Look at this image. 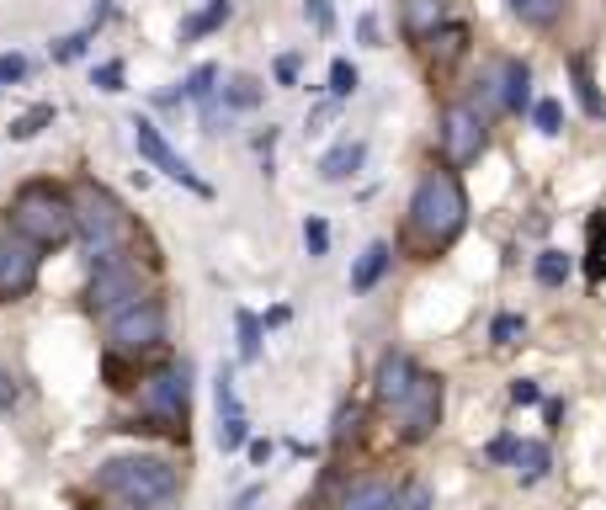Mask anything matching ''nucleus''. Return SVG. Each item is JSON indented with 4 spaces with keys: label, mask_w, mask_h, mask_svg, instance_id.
<instances>
[{
    "label": "nucleus",
    "mask_w": 606,
    "mask_h": 510,
    "mask_svg": "<svg viewBox=\"0 0 606 510\" xmlns=\"http://www.w3.org/2000/svg\"><path fill=\"white\" fill-rule=\"evenodd\" d=\"M49 122H53V107L43 101V107H32V112H22V118L11 122L6 133H11V144H27V139H38V133H43Z\"/></svg>",
    "instance_id": "23"
},
{
    "label": "nucleus",
    "mask_w": 606,
    "mask_h": 510,
    "mask_svg": "<svg viewBox=\"0 0 606 510\" xmlns=\"http://www.w3.org/2000/svg\"><path fill=\"white\" fill-rule=\"evenodd\" d=\"M362 160H367L362 139H340L336 149L319 154V181H330V187H336V181H351V176L362 170Z\"/></svg>",
    "instance_id": "12"
},
{
    "label": "nucleus",
    "mask_w": 606,
    "mask_h": 510,
    "mask_svg": "<svg viewBox=\"0 0 606 510\" xmlns=\"http://www.w3.org/2000/svg\"><path fill=\"white\" fill-rule=\"evenodd\" d=\"M160 336H166V309L149 303V298H139V303H128V309H118V314L107 319V340H112V351H128V357H139V351H149V346H160Z\"/></svg>",
    "instance_id": "7"
},
{
    "label": "nucleus",
    "mask_w": 606,
    "mask_h": 510,
    "mask_svg": "<svg viewBox=\"0 0 606 510\" xmlns=\"http://www.w3.org/2000/svg\"><path fill=\"white\" fill-rule=\"evenodd\" d=\"M38 288V250L27 240L0 244V303H17Z\"/></svg>",
    "instance_id": "11"
},
{
    "label": "nucleus",
    "mask_w": 606,
    "mask_h": 510,
    "mask_svg": "<svg viewBox=\"0 0 606 510\" xmlns=\"http://www.w3.org/2000/svg\"><path fill=\"white\" fill-rule=\"evenodd\" d=\"M548 462H554L548 441H516V452H510V468H516L521 484H537V479L548 473Z\"/></svg>",
    "instance_id": "17"
},
{
    "label": "nucleus",
    "mask_w": 606,
    "mask_h": 510,
    "mask_svg": "<svg viewBox=\"0 0 606 510\" xmlns=\"http://www.w3.org/2000/svg\"><path fill=\"white\" fill-rule=\"evenodd\" d=\"M6 80H27V59L22 53H0V86Z\"/></svg>",
    "instance_id": "35"
},
{
    "label": "nucleus",
    "mask_w": 606,
    "mask_h": 510,
    "mask_svg": "<svg viewBox=\"0 0 606 510\" xmlns=\"http://www.w3.org/2000/svg\"><path fill=\"white\" fill-rule=\"evenodd\" d=\"M533 122H537V133H548V139H554V133H564V107H558V101H537Z\"/></svg>",
    "instance_id": "29"
},
{
    "label": "nucleus",
    "mask_w": 606,
    "mask_h": 510,
    "mask_svg": "<svg viewBox=\"0 0 606 510\" xmlns=\"http://www.w3.org/2000/svg\"><path fill=\"white\" fill-rule=\"evenodd\" d=\"M80 53H86V32H70V38H59L53 59H59V64H70V59H80Z\"/></svg>",
    "instance_id": "34"
},
{
    "label": "nucleus",
    "mask_w": 606,
    "mask_h": 510,
    "mask_svg": "<svg viewBox=\"0 0 606 510\" xmlns=\"http://www.w3.org/2000/svg\"><path fill=\"white\" fill-rule=\"evenodd\" d=\"M537 282H543V288H564V282H569V256H564V250H543V256H537Z\"/></svg>",
    "instance_id": "24"
},
{
    "label": "nucleus",
    "mask_w": 606,
    "mask_h": 510,
    "mask_svg": "<svg viewBox=\"0 0 606 510\" xmlns=\"http://www.w3.org/2000/svg\"><path fill=\"white\" fill-rule=\"evenodd\" d=\"M145 298V271L133 267L128 256H101L97 271H91V309H107V314H118L128 303H139Z\"/></svg>",
    "instance_id": "6"
},
{
    "label": "nucleus",
    "mask_w": 606,
    "mask_h": 510,
    "mask_svg": "<svg viewBox=\"0 0 606 510\" xmlns=\"http://www.w3.org/2000/svg\"><path fill=\"white\" fill-rule=\"evenodd\" d=\"M219 22H229V6H223V0H213L208 11H197V17H187L176 38H181V43H192V38H202V32H213Z\"/></svg>",
    "instance_id": "22"
},
{
    "label": "nucleus",
    "mask_w": 606,
    "mask_h": 510,
    "mask_svg": "<svg viewBox=\"0 0 606 510\" xmlns=\"http://www.w3.org/2000/svg\"><path fill=\"white\" fill-rule=\"evenodd\" d=\"M133 149H139V160H149V166L160 170V176H170V181H181V187H192V192L208 197L202 176H197V170L166 144V133H160L155 122H133Z\"/></svg>",
    "instance_id": "10"
},
{
    "label": "nucleus",
    "mask_w": 606,
    "mask_h": 510,
    "mask_svg": "<svg viewBox=\"0 0 606 510\" xmlns=\"http://www.w3.org/2000/svg\"><path fill=\"white\" fill-rule=\"evenodd\" d=\"M388 261H394V250H388L384 240H372L357 256V267H351V292H372L378 282H384V271H388Z\"/></svg>",
    "instance_id": "16"
},
{
    "label": "nucleus",
    "mask_w": 606,
    "mask_h": 510,
    "mask_svg": "<svg viewBox=\"0 0 606 510\" xmlns=\"http://www.w3.org/2000/svg\"><path fill=\"white\" fill-rule=\"evenodd\" d=\"M245 452H250V462H267L271 458V441H245Z\"/></svg>",
    "instance_id": "42"
},
{
    "label": "nucleus",
    "mask_w": 606,
    "mask_h": 510,
    "mask_svg": "<svg viewBox=\"0 0 606 510\" xmlns=\"http://www.w3.org/2000/svg\"><path fill=\"white\" fill-rule=\"evenodd\" d=\"M235 324H240V362H256L261 357V319L250 314V309H240Z\"/></svg>",
    "instance_id": "25"
},
{
    "label": "nucleus",
    "mask_w": 606,
    "mask_h": 510,
    "mask_svg": "<svg viewBox=\"0 0 606 510\" xmlns=\"http://www.w3.org/2000/svg\"><path fill=\"white\" fill-rule=\"evenodd\" d=\"M304 17L315 22V32H330V27H336V11H330V0H304Z\"/></svg>",
    "instance_id": "33"
},
{
    "label": "nucleus",
    "mask_w": 606,
    "mask_h": 510,
    "mask_svg": "<svg viewBox=\"0 0 606 510\" xmlns=\"http://www.w3.org/2000/svg\"><path fill=\"white\" fill-rule=\"evenodd\" d=\"M213 80H219V64H197V70L181 80V97L208 101V97H213Z\"/></svg>",
    "instance_id": "26"
},
{
    "label": "nucleus",
    "mask_w": 606,
    "mask_h": 510,
    "mask_svg": "<svg viewBox=\"0 0 606 510\" xmlns=\"http://www.w3.org/2000/svg\"><path fill=\"white\" fill-rule=\"evenodd\" d=\"M500 70H506V91H500V101L521 112V107H527V97H533V91H527V86H533V74H527V64H516V59H506Z\"/></svg>",
    "instance_id": "20"
},
{
    "label": "nucleus",
    "mask_w": 606,
    "mask_h": 510,
    "mask_svg": "<svg viewBox=\"0 0 606 510\" xmlns=\"http://www.w3.org/2000/svg\"><path fill=\"white\" fill-rule=\"evenodd\" d=\"M521 330H527V319H521V314H495V324H489V340H495V346H510Z\"/></svg>",
    "instance_id": "31"
},
{
    "label": "nucleus",
    "mask_w": 606,
    "mask_h": 510,
    "mask_svg": "<svg viewBox=\"0 0 606 510\" xmlns=\"http://www.w3.org/2000/svg\"><path fill=\"white\" fill-rule=\"evenodd\" d=\"M437 420H441V378L415 372L410 393L399 399V437H405V441H426L431 431H437Z\"/></svg>",
    "instance_id": "9"
},
{
    "label": "nucleus",
    "mask_w": 606,
    "mask_h": 510,
    "mask_svg": "<svg viewBox=\"0 0 606 510\" xmlns=\"http://www.w3.org/2000/svg\"><path fill=\"white\" fill-rule=\"evenodd\" d=\"M357 80H362V74H357V64H346V59H336V64H330V97H351V91H357Z\"/></svg>",
    "instance_id": "28"
},
{
    "label": "nucleus",
    "mask_w": 606,
    "mask_h": 510,
    "mask_svg": "<svg viewBox=\"0 0 606 510\" xmlns=\"http://www.w3.org/2000/svg\"><path fill=\"white\" fill-rule=\"evenodd\" d=\"M357 32H362V43H372V49H378V17H362V22H357Z\"/></svg>",
    "instance_id": "41"
},
{
    "label": "nucleus",
    "mask_w": 606,
    "mask_h": 510,
    "mask_svg": "<svg viewBox=\"0 0 606 510\" xmlns=\"http://www.w3.org/2000/svg\"><path fill=\"white\" fill-rule=\"evenodd\" d=\"M489 144V128L479 118V107H447L441 112V154H447V166H468V160H479Z\"/></svg>",
    "instance_id": "8"
},
{
    "label": "nucleus",
    "mask_w": 606,
    "mask_h": 510,
    "mask_svg": "<svg viewBox=\"0 0 606 510\" xmlns=\"http://www.w3.org/2000/svg\"><path fill=\"white\" fill-rule=\"evenodd\" d=\"M569 74H575L580 112H585V118H602V97H596V80H590V53H575V59H569Z\"/></svg>",
    "instance_id": "18"
},
{
    "label": "nucleus",
    "mask_w": 606,
    "mask_h": 510,
    "mask_svg": "<svg viewBox=\"0 0 606 510\" xmlns=\"http://www.w3.org/2000/svg\"><path fill=\"white\" fill-rule=\"evenodd\" d=\"M97 86H101V91H122V64H118V59H107V64L97 70Z\"/></svg>",
    "instance_id": "36"
},
{
    "label": "nucleus",
    "mask_w": 606,
    "mask_h": 510,
    "mask_svg": "<svg viewBox=\"0 0 606 510\" xmlns=\"http://www.w3.org/2000/svg\"><path fill=\"white\" fill-rule=\"evenodd\" d=\"M447 22V0H405V38H437Z\"/></svg>",
    "instance_id": "15"
},
{
    "label": "nucleus",
    "mask_w": 606,
    "mask_h": 510,
    "mask_svg": "<svg viewBox=\"0 0 606 510\" xmlns=\"http://www.w3.org/2000/svg\"><path fill=\"white\" fill-rule=\"evenodd\" d=\"M277 80H282V86H292V80H298V59H292V53H282V59H277Z\"/></svg>",
    "instance_id": "39"
},
{
    "label": "nucleus",
    "mask_w": 606,
    "mask_h": 510,
    "mask_svg": "<svg viewBox=\"0 0 606 510\" xmlns=\"http://www.w3.org/2000/svg\"><path fill=\"white\" fill-rule=\"evenodd\" d=\"M245 441H250V420H245V414H235V420H219V447H223V452H240Z\"/></svg>",
    "instance_id": "27"
},
{
    "label": "nucleus",
    "mask_w": 606,
    "mask_h": 510,
    "mask_svg": "<svg viewBox=\"0 0 606 510\" xmlns=\"http://www.w3.org/2000/svg\"><path fill=\"white\" fill-rule=\"evenodd\" d=\"M176 484H181L176 468L166 458H145V452L139 458H112L101 468V489L128 500V506H166Z\"/></svg>",
    "instance_id": "4"
},
{
    "label": "nucleus",
    "mask_w": 606,
    "mask_h": 510,
    "mask_svg": "<svg viewBox=\"0 0 606 510\" xmlns=\"http://www.w3.org/2000/svg\"><path fill=\"white\" fill-rule=\"evenodd\" d=\"M261 80H250V74H235L229 86H223V107H235V112H250V107H261Z\"/></svg>",
    "instance_id": "19"
},
{
    "label": "nucleus",
    "mask_w": 606,
    "mask_h": 510,
    "mask_svg": "<svg viewBox=\"0 0 606 510\" xmlns=\"http://www.w3.org/2000/svg\"><path fill=\"white\" fill-rule=\"evenodd\" d=\"M537 399H543V393H537L533 378H516V383H510V404H537Z\"/></svg>",
    "instance_id": "37"
},
{
    "label": "nucleus",
    "mask_w": 606,
    "mask_h": 510,
    "mask_svg": "<svg viewBox=\"0 0 606 510\" xmlns=\"http://www.w3.org/2000/svg\"><path fill=\"white\" fill-rule=\"evenodd\" d=\"M468 223V197H463V181L453 170H431L420 176L410 192V229L426 244H447L458 240V229Z\"/></svg>",
    "instance_id": "1"
},
{
    "label": "nucleus",
    "mask_w": 606,
    "mask_h": 510,
    "mask_svg": "<svg viewBox=\"0 0 606 510\" xmlns=\"http://www.w3.org/2000/svg\"><path fill=\"white\" fill-rule=\"evenodd\" d=\"M11 223H17V234H22L32 250L38 244H64L74 234V213H70V197L49 187V181H32L17 192L11 202Z\"/></svg>",
    "instance_id": "2"
},
{
    "label": "nucleus",
    "mask_w": 606,
    "mask_h": 510,
    "mask_svg": "<svg viewBox=\"0 0 606 510\" xmlns=\"http://www.w3.org/2000/svg\"><path fill=\"white\" fill-rule=\"evenodd\" d=\"M340 510H399V489L388 484V479H362V484L346 489Z\"/></svg>",
    "instance_id": "14"
},
{
    "label": "nucleus",
    "mask_w": 606,
    "mask_h": 510,
    "mask_svg": "<svg viewBox=\"0 0 606 510\" xmlns=\"http://www.w3.org/2000/svg\"><path fill=\"white\" fill-rule=\"evenodd\" d=\"M70 213H74V234L86 240V250H91L97 261L122 250V240H128V219H122V202L107 192V187L86 181V187L70 197Z\"/></svg>",
    "instance_id": "3"
},
{
    "label": "nucleus",
    "mask_w": 606,
    "mask_h": 510,
    "mask_svg": "<svg viewBox=\"0 0 606 510\" xmlns=\"http://www.w3.org/2000/svg\"><path fill=\"white\" fill-rule=\"evenodd\" d=\"M510 11L527 27H554L558 11H564V0H510Z\"/></svg>",
    "instance_id": "21"
},
{
    "label": "nucleus",
    "mask_w": 606,
    "mask_h": 510,
    "mask_svg": "<svg viewBox=\"0 0 606 510\" xmlns=\"http://www.w3.org/2000/svg\"><path fill=\"white\" fill-rule=\"evenodd\" d=\"M415 383V362L405 351H384V362H378V399L384 404H399Z\"/></svg>",
    "instance_id": "13"
},
{
    "label": "nucleus",
    "mask_w": 606,
    "mask_h": 510,
    "mask_svg": "<svg viewBox=\"0 0 606 510\" xmlns=\"http://www.w3.org/2000/svg\"><path fill=\"white\" fill-rule=\"evenodd\" d=\"M510 452H516V437H495V441H489V462H510Z\"/></svg>",
    "instance_id": "38"
},
{
    "label": "nucleus",
    "mask_w": 606,
    "mask_h": 510,
    "mask_svg": "<svg viewBox=\"0 0 606 510\" xmlns=\"http://www.w3.org/2000/svg\"><path fill=\"white\" fill-rule=\"evenodd\" d=\"M139 404H145V414L149 420H160L166 431H187V410H192L187 372H181V367H160V372H149L145 389H139Z\"/></svg>",
    "instance_id": "5"
},
{
    "label": "nucleus",
    "mask_w": 606,
    "mask_h": 510,
    "mask_svg": "<svg viewBox=\"0 0 606 510\" xmlns=\"http://www.w3.org/2000/svg\"><path fill=\"white\" fill-rule=\"evenodd\" d=\"M0 404H17V378L11 372H0Z\"/></svg>",
    "instance_id": "40"
},
{
    "label": "nucleus",
    "mask_w": 606,
    "mask_h": 510,
    "mask_svg": "<svg viewBox=\"0 0 606 510\" xmlns=\"http://www.w3.org/2000/svg\"><path fill=\"white\" fill-rule=\"evenodd\" d=\"M213 399H219V420H235L240 410V393H235V378L229 372H219V389H213Z\"/></svg>",
    "instance_id": "30"
},
{
    "label": "nucleus",
    "mask_w": 606,
    "mask_h": 510,
    "mask_svg": "<svg viewBox=\"0 0 606 510\" xmlns=\"http://www.w3.org/2000/svg\"><path fill=\"white\" fill-rule=\"evenodd\" d=\"M304 250H309V256H325V250H330V229H325V219H304Z\"/></svg>",
    "instance_id": "32"
}]
</instances>
